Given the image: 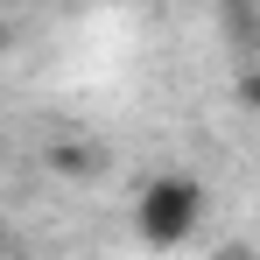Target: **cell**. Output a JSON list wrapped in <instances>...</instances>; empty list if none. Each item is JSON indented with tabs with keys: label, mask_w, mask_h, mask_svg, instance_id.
I'll list each match as a JSON object with an SVG mask.
<instances>
[{
	"label": "cell",
	"mask_w": 260,
	"mask_h": 260,
	"mask_svg": "<svg viewBox=\"0 0 260 260\" xmlns=\"http://www.w3.org/2000/svg\"><path fill=\"white\" fill-rule=\"evenodd\" d=\"M204 225V183L183 169H162L141 183V197H134V232H141V246H183L190 232Z\"/></svg>",
	"instance_id": "1"
},
{
	"label": "cell",
	"mask_w": 260,
	"mask_h": 260,
	"mask_svg": "<svg viewBox=\"0 0 260 260\" xmlns=\"http://www.w3.org/2000/svg\"><path fill=\"white\" fill-rule=\"evenodd\" d=\"M49 169H56V176H71V183H85V176L106 169V155H99L91 141H56V148H49Z\"/></svg>",
	"instance_id": "2"
},
{
	"label": "cell",
	"mask_w": 260,
	"mask_h": 260,
	"mask_svg": "<svg viewBox=\"0 0 260 260\" xmlns=\"http://www.w3.org/2000/svg\"><path fill=\"white\" fill-rule=\"evenodd\" d=\"M7 49H14V21H0V56H7Z\"/></svg>",
	"instance_id": "3"
}]
</instances>
